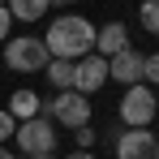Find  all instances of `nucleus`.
Listing matches in <instances>:
<instances>
[{"instance_id": "f257e3e1", "label": "nucleus", "mask_w": 159, "mask_h": 159, "mask_svg": "<svg viewBox=\"0 0 159 159\" xmlns=\"http://www.w3.org/2000/svg\"><path fill=\"white\" fill-rule=\"evenodd\" d=\"M43 48H48L52 60H82V56L95 52V26L82 13H60L43 30Z\"/></svg>"}, {"instance_id": "f03ea898", "label": "nucleus", "mask_w": 159, "mask_h": 159, "mask_svg": "<svg viewBox=\"0 0 159 159\" xmlns=\"http://www.w3.org/2000/svg\"><path fill=\"white\" fill-rule=\"evenodd\" d=\"M48 48H43V39H34V34H22V39H4V65L13 69V73H43L48 69Z\"/></svg>"}, {"instance_id": "7ed1b4c3", "label": "nucleus", "mask_w": 159, "mask_h": 159, "mask_svg": "<svg viewBox=\"0 0 159 159\" xmlns=\"http://www.w3.org/2000/svg\"><path fill=\"white\" fill-rule=\"evenodd\" d=\"M39 116H56V125L82 129V125H90V99L78 95V90H56L52 99L39 107Z\"/></svg>"}, {"instance_id": "20e7f679", "label": "nucleus", "mask_w": 159, "mask_h": 159, "mask_svg": "<svg viewBox=\"0 0 159 159\" xmlns=\"http://www.w3.org/2000/svg\"><path fill=\"white\" fill-rule=\"evenodd\" d=\"M13 146L26 151V155H52L56 151V125L48 116H34V120H22L13 129Z\"/></svg>"}, {"instance_id": "39448f33", "label": "nucleus", "mask_w": 159, "mask_h": 159, "mask_svg": "<svg viewBox=\"0 0 159 159\" xmlns=\"http://www.w3.org/2000/svg\"><path fill=\"white\" fill-rule=\"evenodd\" d=\"M120 120L129 125V129H146L151 120H155V90L151 86H125V95H120Z\"/></svg>"}, {"instance_id": "423d86ee", "label": "nucleus", "mask_w": 159, "mask_h": 159, "mask_svg": "<svg viewBox=\"0 0 159 159\" xmlns=\"http://www.w3.org/2000/svg\"><path fill=\"white\" fill-rule=\"evenodd\" d=\"M107 86V60L103 56H82V60H73V90H78V95H86V99H90V95H95V90H103Z\"/></svg>"}, {"instance_id": "0eeeda50", "label": "nucleus", "mask_w": 159, "mask_h": 159, "mask_svg": "<svg viewBox=\"0 0 159 159\" xmlns=\"http://www.w3.org/2000/svg\"><path fill=\"white\" fill-rule=\"evenodd\" d=\"M116 159H159V142L151 129H125L116 142Z\"/></svg>"}, {"instance_id": "6e6552de", "label": "nucleus", "mask_w": 159, "mask_h": 159, "mask_svg": "<svg viewBox=\"0 0 159 159\" xmlns=\"http://www.w3.org/2000/svg\"><path fill=\"white\" fill-rule=\"evenodd\" d=\"M107 82H125V86H138V82H142V52H133V48L116 52L112 60H107Z\"/></svg>"}, {"instance_id": "1a4fd4ad", "label": "nucleus", "mask_w": 159, "mask_h": 159, "mask_svg": "<svg viewBox=\"0 0 159 159\" xmlns=\"http://www.w3.org/2000/svg\"><path fill=\"white\" fill-rule=\"evenodd\" d=\"M125 48H129V30H125V22H107V26L95 30V56L112 60V56L125 52Z\"/></svg>"}, {"instance_id": "9d476101", "label": "nucleus", "mask_w": 159, "mask_h": 159, "mask_svg": "<svg viewBox=\"0 0 159 159\" xmlns=\"http://www.w3.org/2000/svg\"><path fill=\"white\" fill-rule=\"evenodd\" d=\"M39 107H43V99H39L34 90L22 86V90H13V95H9V107H4V112L22 125V120H34V116H39Z\"/></svg>"}, {"instance_id": "9b49d317", "label": "nucleus", "mask_w": 159, "mask_h": 159, "mask_svg": "<svg viewBox=\"0 0 159 159\" xmlns=\"http://www.w3.org/2000/svg\"><path fill=\"white\" fill-rule=\"evenodd\" d=\"M4 9H9L13 22H17V17H22V22H39V17L52 9V0H4Z\"/></svg>"}, {"instance_id": "f8f14e48", "label": "nucleus", "mask_w": 159, "mask_h": 159, "mask_svg": "<svg viewBox=\"0 0 159 159\" xmlns=\"http://www.w3.org/2000/svg\"><path fill=\"white\" fill-rule=\"evenodd\" d=\"M48 82L52 90H73V60H48Z\"/></svg>"}, {"instance_id": "ddd939ff", "label": "nucleus", "mask_w": 159, "mask_h": 159, "mask_svg": "<svg viewBox=\"0 0 159 159\" xmlns=\"http://www.w3.org/2000/svg\"><path fill=\"white\" fill-rule=\"evenodd\" d=\"M138 22H142V30H146V34H159V0H142Z\"/></svg>"}, {"instance_id": "4468645a", "label": "nucleus", "mask_w": 159, "mask_h": 159, "mask_svg": "<svg viewBox=\"0 0 159 159\" xmlns=\"http://www.w3.org/2000/svg\"><path fill=\"white\" fill-rule=\"evenodd\" d=\"M142 86H151V90L159 86V52L142 56Z\"/></svg>"}, {"instance_id": "2eb2a0df", "label": "nucleus", "mask_w": 159, "mask_h": 159, "mask_svg": "<svg viewBox=\"0 0 159 159\" xmlns=\"http://www.w3.org/2000/svg\"><path fill=\"white\" fill-rule=\"evenodd\" d=\"M13 129H17V120L0 107V146H4V142H13Z\"/></svg>"}, {"instance_id": "dca6fc26", "label": "nucleus", "mask_w": 159, "mask_h": 159, "mask_svg": "<svg viewBox=\"0 0 159 159\" xmlns=\"http://www.w3.org/2000/svg\"><path fill=\"white\" fill-rule=\"evenodd\" d=\"M73 138H78V151H90V146H95V129H90V125L73 129Z\"/></svg>"}, {"instance_id": "f3484780", "label": "nucleus", "mask_w": 159, "mask_h": 159, "mask_svg": "<svg viewBox=\"0 0 159 159\" xmlns=\"http://www.w3.org/2000/svg\"><path fill=\"white\" fill-rule=\"evenodd\" d=\"M9 30H13V17H9V9H4V4H0V43H4V39H9Z\"/></svg>"}, {"instance_id": "a211bd4d", "label": "nucleus", "mask_w": 159, "mask_h": 159, "mask_svg": "<svg viewBox=\"0 0 159 159\" xmlns=\"http://www.w3.org/2000/svg\"><path fill=\"white\" fill-rule=\"evenodd\" d=\"M65 159H95V151H73V155H65Z\"/></svg>"}, {"instance_id": "6ab92c4d", "label": "nucleus", "mask_w": 159, "mask_h": 159, "mask_svg": "<svg viewBox=\"0 0 159 159\" xmlns=\"http://www.w3.org/2000/svg\"><path fill=\"white\" fill-rule=\"evenodd\" d=\"M0 159H17V151H9V146H0Z\"/></svg>"}, {"instance_id": "aec40b11", "label": "nucleus", "mask_w": 159, "mask_h": 159, "mask_svg": "<svg viewBox=\"0 0 159 159\" xmlns=\"http://www.w3.org/2000/svg\"><path fill=\"white\" fill-rule=\"evenodd\" d=\"M17 159H56V155H17Z\"/></svg>"}, {"instance_id": "412c9836", "label": "nucleus", "mask_w": 159, "mask_h": 159, "mask_svg": "<svg viewBox=\"0 0 159 159\" xmlns=\"http://www.w3.org/2000/svg\"><path fill=\"white\" fill-rule=\"evenodd\" d=\"M52 4H78V0H52Z\"/></svg>"}, {"instance_id": "4be33fe9", "label": "nucleus", "mask_w": 159, "mask_h": 159, "mask_svg": "<svg viewBox=\"0 0 159 159\" xmlns=\"http://www.w3.org/2000/svg\"><path fill=\"white\" fill-rule=\"evenodd\" d=\"M155 116H159V95H155Z\"/></svg>"}, {"instance_id": "5701e85b", "label": "nucleus", "mask_w": 159, "mask_h": 159, "mask_svg": "<svg viewBox=\"0 0 159 159\" xmlns=\"http://www.w3.org/2000/svg\"><path fill=\"white\" fill-rule=\"evenodd\" d=\"M0 4H4V0H0Z\"/></svg>"}, {"instance_id": "b1692460", "label": "nucleus", "mask_w": 159, "mask_h": 159, "mask_svg": "<svg viewBox=\"0 0 159 159\" xmlns=\"http://www.w3.org/2000/svg\"><path fill=\"white\" fill-rule=\"evenodd\" d=\"M155 142H159V138H155Z\"/></svg>"}]
</instances>
